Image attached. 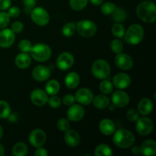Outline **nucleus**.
Masks as SVG:
<instances>
[{"label": "nucleus", "mask_w": 156, "mask_h": 156, "mask_svg": "<svg viewBox=\"0 0 156 156\" xmlns=\"http://www.w3.org/2000/svg\"><path fill=\"white\" fill-rule=\"evenodd\" d=\"M136 12L141 21L148 24L154 23L156 20V5L150 1H144L137 5Z\"/></svg>", "instance_id": "f257e3e1"}, {"label": "nucleus", "mask_w": 156, "mask_h": 156, "mask_svg": "<svg viewBox=\"0 0 156 156\" xmlns=\"http://www.w3.org/2000/svg\"><path fill=\"white\" fill-rule=\"evenodd\" d=\"M113 134V142L115 146L120 149H127L131 147L135 143V136L129 129H117Z\"/></svg>", "instance_id": "f03ea898"}, {"label": "nucleus", "mask_w": 156, "mask_h": 156, "mask_svg": "<svg viewBox=\"0 0 156 156\" xmlns=\"http://www.w3.org/2000/svg\"><path fill=\"white\" fill-rule=\"evenodd\" d=\"M124 39L127 44L136 45L141 43L144 37V30L140 24H133L129 26L125 32Z\"/></svg>", "instance_id": "7ed1b4c3"}, {"label": "nucleus", "mask_w": 156, "mask_h": 156, "mask_svg": "<svg viewBox=\"0 0 156 156\" xmlns=\"http://www.w3.org/2000/svg\"><path fill=\"white\" fill-rule=\"evenodd\" d=\"M30 54L33 59L38 62H45L50 58L52 51L50 47L47 44L40 43L32 46L30 50Z\"/></svg>", "instance_id": "20e7f679"}, {"label": "nucleus", "mask_w": 156, "mask_h": 156, "mask_svg": "<svg viewBox=\"0 0 156 156\" xmlns=\"http://www.w3.org/2000/svg\"><path fill=\"white\" fill-rule=\"evenodd\" d=\"M93 76L98 79H106L111 75V66L105 59H97L91 66Z\"/></svg>", "instance_id": "39448f33"}, {"label": "nucleus", "mask_w": 156, "mask_h": 156, "mask_svg": "<svg viewBox=\"0 0 156 156\" xmlns=\"http://www.w3.org/2000/svg\"><path fill=\"white\" fill-rule=\"evenodd\" d=\"M76 30L84 37H91L97 32V25L91 20H81L76 24Z\"/></svg>", "instance_id": "423d86ee"}, {"label": "nucleus", "mask_w": 156, "mask_h": 156, "mask_svg": "<svg viewBox=\"0 0 156 156\" xmlns=\"http://www.w3.org/2000/svg\"><path fill=\"white\" fill-rule=\"evenodd\" d=\"M34 23L40 26H45L50 21V15L47 11L42 7L34 8L30 12Z\"/></svg>", "instance_id": "0eeeda50"}, {"label": "nucleus", "mask_w": 156, "mask_h": 156, "mask_svg": "<svg viewBox=\"0 0 156 156\" xmlns=\"http://www.w3.org/2000/svg\"><path fill=\"white\" fill-rule=\"evenodd\" d=\"M136 123V132L141 136H147L152 132L154 128V123L152 119L147 117H139Z\"/></svg>", "instance_id": "6e6552de"}, {"label": "nucleus", "mask_w": 156, "mask_h": 156, "mask_svg": "<svg viewBox=\"0 0 156 156\" xmlns=\"http://www.w3.org/2000/svg\"><path fill=\"white\" fill-rule=\"evenodd\" d=\"M74 62V56L71 53L63 52L58 56L56 59V66L61 71H66L73 67Z\"/></svg>", "instance_id": "1a4fd4ad"}, {"label": "nucleus", "mask_w": 156, "mask_h": 156, "mask_svg": "<svg viewBox=\"0 0 156 156\" xmlns=\"http://www.w3.org/2000/svg\"><path fill=\"white\" fill-rule=\"evenodd\" d=\"M47 141V134L43 129H35L30 132L29 135V142L30 145L35 148L41 147Z\"/></svg>", "instance_id": "9d476101"}, {"label": "nucleus", "mask_w": 156, "mask_h": 156, "mask_svg": "<svg viewBox=\"0 0 156 156\" xmlns=\"http://www.w3.org/2000/svg\"><path fill=\"white\" fill-rule=\"evenodd\" d=\"M111 101L116 108H125L129 102V96L126 91L119 89L113 93L111 96Z\"/></svg>", "instance_id": "9b49d317"}, {"label": "nucleus", "mask_w": 156, "mask_h": 156, "mask_svg": "<svg viewBox=\"0 0 156 156\" xmlns=\"http://www.w3.org/2000/svg\"><path fill=\"white\" fill-rule=\"evenodd\" d=\"M94 94L91 89L88 88H82L78 90L75 94V99L80 105H88L92 102Z\"/></svg>", "instance_id": "f8f14e48"}, {"label": "nucleus", "mask_w": 156, "mask_h": 156, "mask_svg": "<svg viewBox=\"0 0 156 156\" xmlns=\"http://www.w3.org/2000/svg\"><path fill=\"white\" fill-rule=\"evenodd\" d=\"M114 62L117 66L122 70H129L133 66V59L126 53H120L116 55Z\"/></svg>", "instance_id": "ddd939ff"}, {"label": "nucleus", "mask_w": 156, "mask_h": 156, "mask_svg": "<svg viewBox=\"0 0 156 156\" xmlns=\"http://www.w3.org/2000/svg\"><path fill=\"white\" fill-rule=\"evenodd\" d=\"M15 41V34L11 29L3 28L0 30V47L9 48Z\"/></svg>", "instance_id": "4468645a"}, {"label": "nucleus", "mask_w": 156, "mask_h": 156, "mask_svg": "<svg viewBox=\"0 0 156 156\" xmlns=\"http://www.w3.org/2000/svg\"><path fill=\"white\" fill-rule=\"evenodd\" d=\"M84 116H85V109L80 105H71L67 111V117L70 121H80Z\"/></svg>", "instance_id": "2eb2a0df"}, {"label": "nucleus", "mask_w": 156, "mask_h": 156, "mask_svg": "<svg viewBox=\"0 0 156 156\" xmlns=\"http://www.w3.org/2000/svg\"><path fill=\"white\" fill-rule=\"evenodd\" d=\"M113 85L118 89H125L131 85V78L125 73H119L113 79Z\"/></svg>", "instance_id": "dca6fc26"}, {"label": "nucleus", "mask_w": 156, "mask_h": 156, "mask_svg": "<svg viewBox=\"0 0 156 156\" xmlns=\"http://www.w3.org/2000/svg\"><path fill=\"white\" fill-rule=\"evenodd\" d=\"M48 94L45 91L37 88L30 94V101L36 106H44L48 101Z\"/></svg>", "instance_id": "f3484780"}, {"label": "nucleus", "mask_w": 156, "mask_h": 156, "mask_svg": "<svg viewBox=\"0 0 156 156\" xmlns=\"http://www.w3.org/2000/svg\"><path fill=\"white\" fill-rule=\"evenodd\" d=\"M51 76V70L45 66H37L32 71V77L38 82H44Z\"/></svg>", "instance_id": "a211bd4d"}, {"label": "nucleus", "mask_w": 156, "mask_h": 156, "mask_svg": "<svg viewBox=\"0 0 156 156\" xmlns=\"http://www.w3.org/2000/svg\"><path fill=\"white\" fill-rule=\"evenodd\" d=\"M64 141L67 146L70 147H76L80 143L81 138L79 133L75 129H68L65 132L64 135Z\"/></svg>", "instance_id": "6ab92c4d"}, {"label": "nucleus", "mask_w": 156, "mask_h": 156, "mask_svg": "<svg viewBox=\"0 0 156 156\" xmlns=\"http://www.w3.org/2000/svg\"><path fill=\"white\" fill-rule=\"evenodd\" d=\"M140 153L145 156H153L156 154V143L152 140L143 142L140 146Z\"/></svg>", "instance_id": "aec40b11"}, {"label": "nucleus", "mask_w": 156, "mask_h": 156, "mask_svg": "<svg viewBox=\"0 0 156 156\" xmlns=\"http://www.w3.org/2000/svg\"><path fill=\"white\" fill-rule=\"evenodd\" d=\"M99 129L105 136H111L115 132V124L110 119H103L99 123Z\"/></svg>", "instance_id": "412c9836"}, {"label": "nucleus", "mask_w": 156, "mask_h": 156, "mask_svg": "<svg viewBox=\"0 0 156 156\" xmlns=\"http://www.w3.org/2000/svg\"><path fill=\"white\" fill-rule=\"evenodd\" d=\"M153 110V103L149 98H143L138 104V112L142 115L147 116L152 113Z\"/></svg>", "instance_id": "4be33fe9"}, {"label": "nucleus", "mask_w": 156, "mask_h": 156, "mask_svg": "<svg viewBox=\"0 0 156 156\" xmlns=\"http://www.w3.org/2000/svg\"><path fill=\"white\" fill-rule=\"evenodd\" d=\"M15 65L20 69H27L31 62V57L27 53H23L18 54L15 59Z\"/></svg>", "instance_id": "5701e85b"}, {"label": "nucleus", "mask_w": 156, "mask_h": 156, "mask_svg": "<svg viewBox=\"0 0 156 156\" xmlns=\"http://www.w3.org/2000/svg\"><path fill=\"white\" fill-rule=\"evenodd\" d=\"M64 81H65V84L67 88H70V89H74V88H77L78 85H79L80 77L78 73H75V72H71L66 75Z\"/></svg>", "instance_id": "b1692460"}, {"label": "nucleus", "mask_w": 156, "mask_h": 156, "mask_svg": "<svg viewBox=\"0 0 156 156\" xmlns=\"http://www.w3.org/2000/svg\"><path fill=\"white\" fill-rule=\"evenodd\" d=\"M92 102L96 108L103 110L108 108V106L110 105V99L106 95L98 94L96 97H94Z\"/></svg>", "instance_id": "393cba45"}, {"label": "nucleus", "mask_w": 156, "mask_h": 156, "mask_svg": "<svg viewBox=\"0 0 156 156\" xmlns=\"http://www.w3.org/2000/svg\"><path fill=\"white\" fill-rule=\"evenodd\" d=\"M46 92L50 95H56L60 89V85L59 82L56 79H52L50 80L45 86Z\"/></svg>", "instance_id": "a878e982"}, {"label": "nucleus", "mask_w": 156, "mask_h": 156, "mask_svg": "<svg viewBox=\"0 0 156 156\" xmlns=\"http://www.w3.org/2000/svg\"><path fill=\"white\" fill-rule=\"evenodd\" d=\"M28 152L27 145L23 142H19L15 144L12 148V155L14 156H25Z\"/></svg>", "instance_id": "bb28decb"}, {"label": "nucleus", "mask_w": 156, "mask_h": 156, "mask_svg": "<svg viewBox=\"0 0 156 156\" xmlns=\"http://www.w3.org/2000/svg\"><path fill=\"white\" fill-rule=\"evenodd\" d=\"M94 155L95 156H111L113 155V152L111 148L108 145L100 144L94 149Z\"/></svg>", "instance_id": "cd10ccee"}, {"label": "nucleus", "mask_w": 156, "mask_h": 156, "mask_svg": "<svg viewBox=\"0 0 156 156\" xmlns=\"http://www.w3.org/2000/svg\"><path fill=\"white\" fill-rule=\"evenodd\" d=\"M111 15L112 19L117 23L123 22L126 18V12L121 7H116L115 10L111 14Z\"/></svg>", "instance_id": "c85d7f7f"}, {"label": "nucleus", "mask_w": 156, "mask_h": 156, "mask_svg": "<svg viewBox=\"0 0 156 156\" xmlns=\"http://www.w3.org/2000/svg\"><path fill=\"white\" fill-rule=\"evenodd\" d=\"M76 31V24L74 22H68L64 24L62 28V34L65 37H72Z\"/></svg>", "instance_id": "c756f323"}, {"label": "nucleus", "mask_w": 156, "mask_h": 156, "mask_svg": "<svg viewBox=\"0 0 156 156\" xmlns=\"http://www.w3.org/2000/svg\"><path fill=\"white\" fill-rule=\"evenodd\" d=\"M11 114V108L5 101H0V118L6 119Z\"/></svg>", "instance_id": "7c9ffc66"}, {"label": "nucleus", "mask_w": 156, "mask_h": 156, "mask_svg": "<svg viewBox=\"0 0 156 156\" xmlns=\"http://www.w3.org/2000/svg\"><path fill=\"white\" fill-rule=\"evenodd\" d=\"M113 88H114V85H113L112 82H111L107 79H103V81L101 82L100 85H99L100 91L105 94H111L113 91Z\"/></svg>", "instance_id": "2f4dec72"}, {"label": "nucleus", "mask_w": 156, "mask_h": 156, "mask_svg": "<svg viewBox=\"0 0 156 156\" xmlns=\"http://www.w3.org/2000/svg\"><path fill=\"white\" fill-rule=\"evenodd\" d=\"M111 32L113 35L117 38H122L125 34V28L120 23H116L112 26Z\"/></svg>", "instance_id": "473e14b6"}, {"label": "nucleus", "mask_w": 156, "mask_h": 156, "mask_svg": "<svg viewBox=\"0 0 156 156\" xmlns=\"http://www.w3.org/2000/svg\"><path fill=\"white\" fill-rule=\"evenodd\" d=\"M88 2V0H69L71 8L74 11H77V12L85 9Z\"/></svg>", "instance_id": "72a5a7b5"}, {"label": "nucleus", "mask_w": 156, "mask_h": 156, "mask_svg": "<svg viewBox=\"0 0 156 156\" xmlns=\"http://www.w3.org/2000/svg\"><path fill=\"white\" fill-rule=\"evenodd\" d=\"M111 49L114 53L118 54L122 53L123 50V44L119 39H114L111 43Z\"/></svg>", "instance_id": "f704fd0d"}, {"label": "nucleus", "mask_w": 156, "mask_h": 156, "mask_svg": "<svg viewBox=\"0 0 156 156\" xmlns=\"http://www.w3.org/2000/svg\"><path fill=\"white\" fill-rule=\"evenodd\" d=\"M116 7L115 4L112 2H105L104 3L101 8V12L105 15H111L115 10Z\"/></svg>", "instance_id": "c9c22d12"}, {"label": "nucleus", "mask_w": 156, "mask_h": 156, "mask_svg": "<svg viewBox=\"0 0 156 156\" xmlns=\"http://www.w3.org/2000/svg\"><path fill=\"white\" fill-rule=\"evenodd\" d=\"M56 126L58 129L61 132H66L70 129V124L68 120L66 118H60L56 123Z\"/></svg>", "instance_id": "e433bc0d"}, {"label": "nucleus", "mask_w": 156, "mask_h": 156, "mask_svg": "<svg viewBox=\"0 0 156 156\" xmlns=\"http://www.w3.org/2000/svg\"><path fill=\"white\" fill-rule=\"evenodd\" d=\"M32 44L30 41L28 40H22L18 44V48H19L20 51L23 52V53H28L30 50H31Z\"/></svg>", "instance_id": "4c0bfd02"}, {"label": "nucleus", "mask_w": 156, "mask_h": 156, "mask_svg": "<svg viewBox=\"0 0 156 156\" xmlns=\"http://www.w3.org/2000/svg\"><path fill=\"white\" fill-rule=\"evenodd\" d=\"M10 21V17L9 16L7 12L5 11L0 12V29L5 28L9 24Z\"/></svg>", "instance_id": "58836bf2"}, {"label": "nucleus", "mask_w": 156, "mask_h": 156, "mask_svg": "<svg viewBox=\"0 0 156 156\" xmlns=\"http://www.w3.org/2000/svg\"><path fill=\"white\" fill-rule=\"evenodd\" d=\"M47 103L49 104L50 108L56 109V108H58L61 105V100L57 96L51 95V97L48 98Z\"/></svg>", "instance_id": "ea45409f"}, {"label": "nucleus", "mask_w": 156, "mask_h": 156, "mask_svg": "<svg viewBox=\"0 0 156 156\" xmlns=\"http://www.w3.org/2000/svg\"><path fill=\"white\" fill-rule=\"evenodd\" d=\"M126 117L131 122H136L140 117L138 111L135 109H129L126 113Z\"/></svg>", "instance_id": "a19ab883"}, {"label": "nucleus", "mask_w": 156, "mask_h": 156, "mask_svg": "<svg viewBox=\"0 0 156 156\" xmlns=\"http://www.w3.org/2000/svg\"><path fill=\"white\" fill-rule=\"evenodd\" d=\"M23 29H24V24L19 21H15L14 23H12V26H11V30L15 34L20 33V32L22 31Z\"/></svg>", "instance_id": "79ce46f5"}, {"label": "nucleus", "mask_w": 156, "mask_h": 156, "mask_svg": "<svg viewBox=\"0 0 156 156\" xmlns=\"http://www.w3.org/2000/svg\"><path fill=\"white\" fill-rule=\"evenodd\" d=\"M24 5V11L26 12H30L36 5V0H23Z\"/></svg>", "instance_id": "37998d69"}, {"label": "nucleus", "mask_w": 156, "mask_h": 156, "mask_svg": "<svg viewBox=\"0 0 156 156\" xmlns=\"http://www.w3.org/2000/svg\"><path fill=\"white\" fill-rule=\"evenodd\" d=\"M8 15L10 18H18V16L21 14V11L18 7L16 6H13V7H11L8 9Z\"/></svg>", "instance_id": "c03bdc74"}, {"label": "nucleus", "mask_w": 156, "mask_h": 156, "mask_svg": "<svg viewBox=\"0 0 156 156\" xmlns=\"http://www.w3.org/2000/svg\"><path fill=\"white\" fill-rule=\"evenodd\" d=\"M75 102H76V99H75V96H73V94H66L62 98V103L66 106L70 107L71 105H74Z\"/></svg>", "instance_id": "a18cd8bd"}, {"label": "nucleus", "mask_w": 156, "mask_h": 156, "mask_svg": "<svg viewBox=\"0 0 156 156\" xmlns=\"http://www.w3.org/2000/svg\"><path fill=\"white\" fill-rule=\"evenodd\" d=\"M12 4V0H0V9L2 11H5L10 8Z\"/></svg>", "instance_id": "49530a36"}, {"label": "nucleus", "mask_w": 156, "mask_h": 156, "mask_svg": "<svg viewBox=\"0 0 156 156\" xmlns=\"http://www.w3.org/2000/svg\"><path fill=\"white\" fill-rule=\"evenodd\" d=\"M47 155H48L47 151L44 148H42V146L37 148V150L34 152V155L36 156H47Z\"/></svg>", "instance_id": "de8ad7c7"}, {"label": "nucleus", "mask_w": 156, "mask_h": 156, "mask_svg": "<svg viewBox=\"0 0 156 156\" xmlns=\"http://www.w3.org/2000/svg\"><path fill=\"white\" fill-rule=\"evenodd\" d=\"M131 152L134 155H139L140 154V148L139 146H133L131 149Z\"/></svg>", "instance_id": "09e8293b"}, {"label": "nucleus", "mask_w": 156, "mask_h": 156, "mask_svg": "<svg viewBox=\"0 0 156 156\" xmlns=\"http://www.w3.org/2000/svg\"><path fill=\"white\" fill-rule=\"evenodd\" d=\"M90 2H91V4L94 5H100L103 3L104 0H90Z\"/></svg>", "instance_id": "8fccbe9b"}, {"label": "nucleus", "mask_w": 156, "mask_h": 156, "mask_svg": "<svg viewBox=\"0 0 156 156\" xmlns=\"http://www.w3.org/2000/svg\"><path fill=\"white\" fill-rule=\"evenodd\" d=\"M5 154V149L2 144H0V156L4 155Z\"/></svg>", "instance_id": "3c124183"}, {"label": "nucleus", "mask_w": 156, "mask_h": 156, "mask_svg": "<svg viewBox=\"0 0 156 156\" xmlns=\"http://www.w3.org/2000/svg\"><path fill=\"white\" fill-rule=\"evenodd\" d=\"M108 107H109V110H110V111H114V110H115V108H116V107L114 106V105H109V106H108Z\"/></svg>", "instance_id": "603ef678"}, {"label": "nucleus", "mask_w": 156, "mask_h": 156, "mask_svg": "<svg viewBox=\"0 0 156 156\" xmlns=\"http://www.w3.org/2000/svg\"><path fill=\"white\" fill-rule=\"evenodd\" d=\"M2 136H3V129H2V127L0 126V140L2 139Z\"/></svg>", "instance_id": "864d4df0"}]
</instances>
